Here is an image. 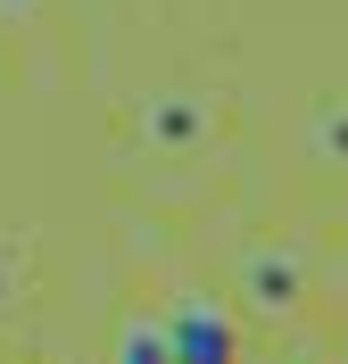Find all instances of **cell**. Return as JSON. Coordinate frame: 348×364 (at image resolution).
Returning a JSON list of instances; mask_svg holds the SVG:
<instances>
[{
    "mask_svg": "<svg viewBox=\"0 0 348 364\" xmlns=\"http://www.w3.org/2000/svg\"><path fill=\"white\" fill-rule=\"evenodd\" d=\"M208 100H149L141 108V141H158V149H199L208 141Z\"/></svg>",
    "mask_w": 348,
    "mask_h": 364,
    "instance_id": "7a4b0ae2",
    "label": "cell"
},
{
    "mask_svg": "<svg viewBox=\"0 0 348 364\" xmlns=\"http://www.w3.org/2000/svg\"><path fill=\"white\" fill-rule=\"evenodd\" d=\"M33 9H42V0H0V17H33Z\"/></svg>",
    "mask_w": 348,
    "mask_h": 364,
    "instance_id": "8992f818",
    "label": "cell"
},
{
    "mask_svg": "<svg viewBox=\"0 0 348 364\" xmlns=\"http://www.w3.org/2000/svg\"><path fill=\"white\" fill-rule=\"evenodd\" d=\"M9 298H17V273H9V257H0V306H9Z\"/></svg>",
    "mask_w": 348,
    "mask_h": 364,
    "instance_id": "52a82bcc",
    "label": "cell"
},
{
    "mask_svg": "<svg viewBox=\"0 0 348 364\" xmlns=\"http://www.w3.org/2000/svg\"><path fill=\"white\" fill-rule=\"evenodd\" d=\"M307 149H315L324 166H348V100H340V108H324V116H315V133H307Z\"/></svg>",
    "mask_w": 348,
    "mask_h": 364,
    "instance_id": "277c9868",
    "label": "cell"
},
{
    "mask_svg": "<svg viewBox=\"0 0 348 364\" xmlns=\"http://www.w3.org/2000/svg\"><path fill=\"white\" fill-rule=\"evenodd\" d=\"M249 298L257 306H299V265L290 257H249Z\"/></svg>",
    "mask_w": 348,
    "mask_h": 364,
    "instance_id": "3957f363",
    "label": "cell"
},
{
    "mask_svg": "<svg viewBox=\"0 0 348 364\" xmlns=\"http://www.w3.org/2000/svg\"><path fill=\"white\" fill-rule=\"evenodd\" d=\"M116 364H174V348H166L158 323H133V331H125V348H116Z\"/></svg>",
    "mask_w": 348,
    "mask_h": 364,
    "instance_id": "5b68a950",
    "label": "cell"
},
{
    "mask_svg": "<svg viewBox=\"0 0 348 364\" xmlns=\"http://www.w3.org/2000/svg\"><path fill=\"white\" fill-rule=\"evenodd\" d=\"M158 331H166V348H174V364H241V331H232V315L216 306V298H174L158 315Z\"/></svg>",
    "mask_w": 348,
    "mask_h": 364,
    "instance_id": "6da1fadb",
    "label": "cell"
}]
</instances>
